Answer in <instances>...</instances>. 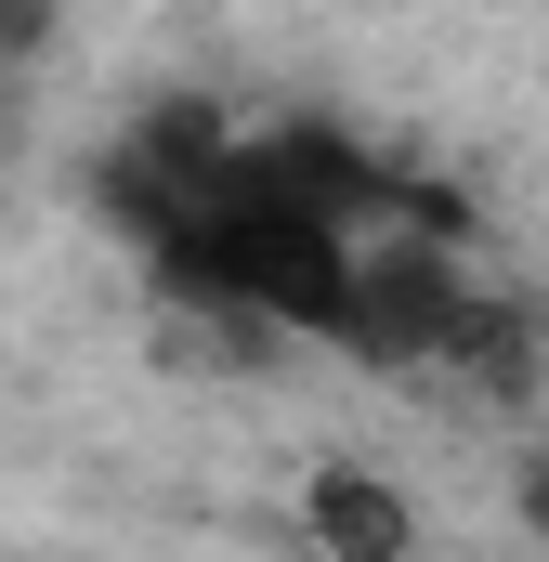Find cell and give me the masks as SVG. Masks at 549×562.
<instances>
[{
    "label": "cell",
    "instance_id": "obj_1",
    "mask_svg": "<svg viewBox=\"0 0 549 562\" xmlns=\"http://www.w3.org/2000/svg\"><path fill=\"white\" fill-rule=\"evenodd\" d=\"M458 301H471V276H458L432 236H380V249H354V288H340V327H327V340H354V353H380V367H418V353L458 327Z\"/></svg>",
    "mask_w": 549,
    "mask_h": 562
},
{
    "label": "cell",
    "instance_id": "obj_2",
    "mask_svg": "<svg viewBox=\"0 0 549 562\" xmlns=\"http://www.w3.org/2000/svg\"><path fill=\"white\" fill-rule=\"evenodd\" d=\"M301 524H314V550H327V562H406V550H418V510L367 471V458H327V471L301 484Z\"/></svg>",
    "mask_w": 549,
    "mask_h": 562
},
{
    "label": "cell",
    "instance_id": "obj_3",
    "mask_svg": "<svg viewBox=\"0 0 549 562\" xmlns=\"http://www.w3.org/2000/svg\"><path fill=\"white\" fill-rule=\"evenodd\" d=\"M432 353H445L458 380H484V393H537V314H524V301H484V288H471Z\"/></svg>",
    "mask_w": 549,
    "mask_h": 562
},
{
    "label": "cell",
    "instance_id": "obj_4",
    "mask_svg": "<svg viewBox=\"0 0 549 562\" xmlns=\"http://www.w3.org/2000/svg\"><path fill=\"white\" fill-rule=\"evenodd\" d=\"M524 524H537V537H549V471H537V484H524Z\"/></svg>",
    "mask_w": 549,
    "mask_h": 562
}]
</instances>
